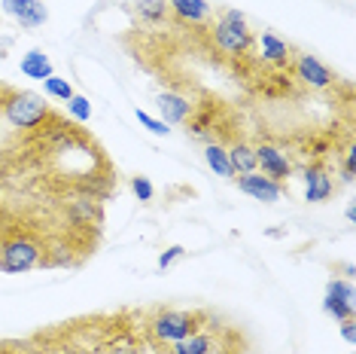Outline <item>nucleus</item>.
<instances>
[{
	"instance_id": "1",
	"label": "nucleus",
	"mask_w": 356,
	"mask_h": 354,
	"mask_svg": "<svg viewBox=\"0 0 356 354\" xmlns=\"http://www.w3.org/2000/svg\"><path fill=\"white\" fill-rule=\"evenodd\" d=\"M116 187V168L107 150L79 123L55 114L28 132H15L0 147V192L58 205L74 196L107 199Z\"/></svg>"
},
{
	"instance_id": "2",
	"label": "nucleus",
	"mask_w": 356,
	"mask_h": 354,
	"mask_svg": "<svg viewBox=\"0 0 356 354\" xmlns=\"http://www.w3.org/2000/svg\"><path fill=\"white\" fill-rule=\"evenodd\" d=\"M46 263V232L31 220L28 214H19L10 208L3 229H0V272H31L43 269Z\"/></svg>"
},
{
	"instance_id": "3",
	"label": "nucleus",
	"mask_w": 356,
	"mask_h": 354,
	"mask_svg": "<svg viewBox=\"0 0 356 354\" xmlns=\"http://www.w3.org/2000/svg\"><path fill=\"white\" fill-rule=\"evenodd\" d=\"M204 34H207L210 52H213L220 61L232 64L234 74L256 59V34L250 31L244 13H238V10L213 13V19H210Z\"/></svg>"
},
{
	"instance_id": "4",
	"label": "nucleus",
	"mask_w": 356,
	"mask_h": 354,
	"mask_svg": "<svg viewBox=\"0 0 356 354\" xmlns=\"http://www.w3.org/2000/svg\"><path fill=\"white\" fill-rule=\"evenodd\" d=\"M210 321H213V315L207 309H152L140 327L149 351H159L204 330Z\"/></svg>"
},
{
	"instance_id": "5",
	"label": "nucleus",
	"mask_w": 356,
	"mask_h": 354,
	"mask_svg": "<svg viewBox=\"0 0 356 354\" xmlns=\"http://www.w3.org/2000/svg\"><path fill=\"white\" fill-rule=\"evenodd\" d=\"M244 336L229 324H216V318L210 321L204 330L186 336V339L159 348L152 354H244Z\"/></svg>"
},
{
	"instance_id": "6",
	"label": "nucleus",
	"mask_w": 356,
	"mask_h": 354,
	"mask_svg": "<svg viewBox=\"0 0 356 354\" xmlns=\"http://www.w3.org/2000/svg\"><path fill=\"white\" fill-rule=\"evenodd\" d=\"M52 116V107L46 104L40 95L25 92V88H6V98H3V119L10 123V128L15 132H28V128H37L40 123Z\"/></svg>"
},
{
	"instance_id": "7",
	"label": "nucleus",
	"mask_w": 356,
	"mask_h": 354,
	"mask_svg": "<svg viewBox=\"0 0 356 354\" xmlns=\"http://www.w3.org/2000/svg\"><path fill=\"white\" fill-rule=\"evenodd\" d=\"M293 74L302 86L307 88H317V92H329V88H338V74L329 68V64H323L320 59H314V55H305L298 52L296 61H293Z\"/></svg>"
},
{
	"instance_id": "8",
	"label": "nucleus",
	"mask_w": 356,
	"mask_h": 354,
	"mask_svg": "<svg viewBox=\"0 0 356 354\" xmlns=\"http://www.w3.org/2000/svg\"><path fill=\"white\" fill-rule=\"evenodd\" d=\"M253 150H256V171L259 174H265L274 183H286L289 177H293V159H289L277 144L262 141V144H253Z\"/></svg>"
},
{
	"instance_id": "9",
	"label": "nucleus",
	"mask_w": 356,
	"mask_h": 354,
	"mask_svg": "<svg viewBox=\"0 0 356 354\" xmlns=\"http://www.w3.org/2000/svg\"><path fill=\"white\" fill-rule=\"evenodd\" d=\"M356 296H353V284L347 278H335L326 284V300H323V309L329 311L335 321H347L356 315Z\"/></svg>"
},
{
	"instance_id": "10",
	"label": "nucleus",
	"mask_w": 356,
	"mask_h": 354,
	"mask_svg": "<svg viewBox=\"0 0 356 354\" xmlns=\"http://www.w3.org/2000/svg\"><path fill=\"white\" fill-rule=\"evenodd\" d=\"M256 59L268 68H293L296 52L286 40H280L274 31H265L262 37L256 40Z\"/></svg>"
},
{
	"instance_id": "11",
	"label": "nucleus",
	"mask_w": 356,
	"mask_h": 354,
	"mask_svg": "<svg viewBox=\"0 0 356 354\" xmlns=\"http://www.w3.org/2000/svg\"><path fill=\"white\" fill-rule=\"evenodd\" d=\"M159 110H161V123L165 125H186L192 119V114H195V101L189 98V95L177 92V88H168V92L159 95Z\"/></svg>"
},
{
	"instance_id": "12",
	"label": "nucleus",
	"mask_w": 356,
	"mask_h": 354,
	"mask_svg": "<svg viewBox=\"0 0 356 354\" xmlns=\"http://www.w3.org/2000/svg\"><path fill=\"white\" fill-rule=\"evenodd\" d=\"M171 19H177L183 28L204 31L213 19V6L207 0H171Z\"/></svg>"
},
{
	"instance_id": "13",
	"label": "nucleus",
	"mask_w": 356,
	"mask_h": 354,
	"mask_svg": "<svg viewBox=\"0 0 356 354\" xmlns=\"http://www.w3.org/2000/svg\"><path fill=\"white\" fill-rule=\"evenodd\" d=\"M335 192V180L323 162H311L305 168V202H329Z\"/></svg>"
},
{
	"instance_id": "14",
	"label": "nucleus",
	"mask_w": 356,
	"mask_h": 354,
	"mask_svg": "<svg viewBox=\"0 0 356 354\" xmlns=\"http://www.w3.org/2000/svg\"><path fill=\"white\" fill-rule=\"evenodd\" d=\"M3 13L6 15H13L15 22H19V28H40L46 19H49V10H46L40 0H3Z\"/></svg>"
},
{
	"instance_id": "15",
	"label": "nucleus",
	"mask_w": 356,
	"mask_h": 354,
	"mask_svg": "<svg viewBox=\"0 0 356 354\" xmlns=\"http://www.w3.org/2000/svg\"><path fill=\"white\" fill-rule=\"evenodd\" d=\"M238 190L247 192V196L256 199V202H265V205L277 202V199L283 196V183H274V180H268V177L259 174V171L238 174Z\"/></svg>"
},
{
	"instance_id": "16",
	"label": "nucleus",
	"mask_w": 356,
	"mask_h": 354,
	"mask_svg": "<svg viewBox=\"0 0 356 354\" xmlns=\"http://www.w3.org/2000/svg\"><path fill=\"white\" fill-rule=\"evenodd\" d=\"M225 153H229V162H232V171L234 174L256 171V150H253V144H250L247 138L232 141L229 147H225Z\"/></svg>"
},
{
	"instance_id": "17",
	"label": "nucleus",
	"mask_w": 356,
	"mask_h": 354,
	"mask_svg": "<svg viewBox=\"0 0 356 354\" xmlns=\"http://www.w3.org/2000/svg\"><path fill=\"white\" fill-rule=\"evenodd\" d=\"M131 10L143 25H161L171 19V0H134Z\"/></svg>"
},
{
	"instance_id": "18",
	"label": "nucleus",
	"mask_w": 356,
	"mask_h": 354,
	"mask_svg": "<svg viewBox=\"0 0 356 354\" xmlns=\"http://www.w3.org/2000/svg\"><path fill=\"white\" fill-rule=\"evenodd\" d=\"M22 74L31 77V79H49L55 70H52V61L46 59L43 49H31L25 59H22Z\"/></svg>"
},
{
	"instance_id": "19",
	"label": "nucleus",
	"mask_w": 356,
	"mask_h": 354,
	"mask_svg": "<svg viewBox=\"0 0 356 354\" xmlns=\"http://www.w3.org/2000/svg\"><path fill=\"white\" fill-rule=\"evenodd\" d=\"M204 159H207V165L213 168L220 177H234L232 171V162H229V153H225L222 144H216V141H210L207 147H204Z\"/></svg>"
},
{
	"instance_id": "20",
	"label": "nucleus",
	"mask_w": 356,
	"mask_h": 354,
	"mask_svg": "<svg viewBox=\"0 0 356 354\" xmlns=\"http://www.w3.org/2000/svg\"><path fill=\"white\" fill-rule=\"evenodd\" d=\"M43 92L46 95H49V98H58V101H64V104H67L70 98H74V88H70V83H67V79H61V77H49V79H43Z\"/></svg>"
},
{
	"instance_id": "21",
	"label": "nucleus",
	"mask_w": 356,
	"mask_h": 354,
	"mask_svg": "<svg viewBox=\"0 0 356 354\" xmlns=\"http://www.w3.org/2000/svg\"><path fill=\"white\" fill-rule=\"evenodd\" d=\"M67 114L74 116V123H88L92 119V104H88V98H83V95H74V98L67 101Z\"/></svg>"
},
{
	"instance_id": "22",
	"label": "nucleus",
	"mask_w": 356,
	"mask_h": 354,
	"mask_svg": "<svg viewBox=\"0 0 356 354\" xmlns=\"http://www.w3.org/2000/svg\"><path fill=\"white\" fill-rule=\"evenodd\" d=\"M131 190H134V196L140 199V202H152V196H156V190H152V183H149V177H131Z\"/></svg>"
},
{
	"instance_id": "23",
	"label": "nucleus",
	"mask_w": 356,
	"mask_h": 354,
	"mask_svg": "<svg viewBox=\"0 0 356 354\" xmlns=\"http://www.w3.org/2000/svg\"><path fill=\"white\" fill-rule=\"evenodd\" d=\"M137 119H140V123L147 125L152 134H168V132H171V128H168L165 123H161V119H152L149 114H143V110H137Z\"/></svg>"
},
{
	"instance_id": "24",
	"label": "nucleus",
	"mask_w": 356,
	"mask_h": 354,
	"mask_svg": "<svg viewBox=\"0 0 356 354\" xmlns=\"http://www.w3.org/2000/svg\"><path fill=\"white\" fill-rule=\"evenodd\" d=\"M183 254H186V247H180V245L168 247V251L159 256V269H168V266H174L177 260H183Z\"/></svg>"
},
{
	"instance_id": "25",
	"label": "nucleus",
	"mask_w": 356,
	"mask_h": 354,
	"mask_svg": "<svg viewBox=\"0 0 356 354\" xmlns=\"http://www.w3.org/2000/svg\"><path fill=\"white\" fill-rule=\"evenodd\" d=\"M0 354H34L28 342H0Z\"/></svg>"
},
{
	"instance_id": "26",
	"label": "nucleus",
	"mask_w": 356,
	"mask_h": 354,
	"mask_svg": "<svg viewBox=\"0 0 356 354\" xmlns=\"http://www.w3.org/2000/svg\"><path fill=\"white\" fill-rule=\"evenodd\" d=\"M356 321L353 318H347V321H341V336H344V342H350L353 345V339H356Z\"/></svg>"
},
{
	"instance_id": "27",
	"label": "nucleus",
	"mask_w": 356,
	"mask_h": 354,
	"mask_svg": "<svg viewBox=\"0 0 356 354\" xmlns=\"http://www.w3.org/2000/svg\"><path fill=\"white\" fill-rule=\"evenodd\" d=\"M6 217H10V208H6L3 202H0V229H3V223H6Z\"/></svg>"
},
{
	"instance_id": "28",
	"label": "nucleus",
	"mask_w": 356,
	"mask_h": 354,
	"mask_svg": "<svg viewBox=\"0 0 356 354\" xmlns=\"http://www.w3.org/2000/svg\"><path fill=\"white\" fill-rule=\"evenodd\" d=\"M341 272H344V278H347V281L353 278V266H350V263H344V266H341Z\"/></svg>"
}]
</instances>
